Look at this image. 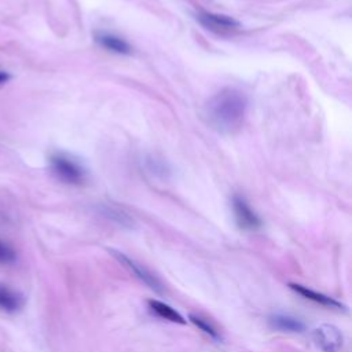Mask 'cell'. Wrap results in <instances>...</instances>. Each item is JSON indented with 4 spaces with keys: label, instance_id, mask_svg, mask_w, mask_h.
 I'll return each mask as SVG.
<instances>
[{
    "label": "cell",
    "instance_id": "6",
    "mask_svg": "<svg viewBox=\"0 0 352 352\" xmlns=\"http://www.w3.org/2000/svg\"><path fill=\"white\" fill-rule=\"evenodd\" d=\"M111 253L121 261V264H124L125 267H128L138 278H140L147 286H150L153 290H157V292H161V285L160 282L155 279L154 275H151L144 267H142L140 264H138L136 261H133L132 258H129L128 256H125L124 253L121 252H116V250H111Z\"/></svg>",
    "mask_w": 352,
    "mask_h": 352
},
{
    "label": "cell",
    "instance_id": "9",
    "mask_svg": "<svg viewBox=\"0 0 352 352\" xmlns=\"http://www.w3.org/2000/svg\"><path fill=\"white\" fill-rule=\"evenodd\" d=\"M148 308L154 315H157L161 319H165V320H169L173 323H182V324L186 323V319L176 309H173L172 307H169L168 304H165L162 301L148 300Z\"/></svg>",
    "mask_w": 352,
    "mask_h": 352
},
{
    "label": "cell",
    "instance_id": "4",
    "mask_svg": "<svg viewBox=\"0 0 352 352\" xmlns=\"http://www.w3.org/2000/svg\"><path fill=\"white\" fill-rule=\"evenodd\" d=\"M197 21L208 30L216 32V33H228L232 30H236L241 28V23L224 14H216V12H208V11H201L197 14Z\"/></svg>",
    "mask_w": 352,
    "mask_h": 352
},
{
    "label": "cell",
    "instance_id": "2",
    "mask_svg": "<svg viewBox=\"0 0 352 352\" xmlns=\"http://www.w3.org/2000/svg\"><path fill=\"white\" fill-rule=\"evenodd\" d=\"M51 169L55 176L67 184H82L85 182L84 168L65 154L51 157Z\"/></svg>",
    "mask_w": 352,
    "mask_h": 352
},
{
    "label": "cell",
    "instance_id": "8",
    "mask_svg": "<svg viewBox=\"0 0 352 352\" xmlns=\"http://www.w3.org/2000/svg\"><path fill=\"white\" fill-rule=\"evenodd\" d=\"M95 40L106 50L116 52V54H121V55H128L131 54L132 48L131 45L121 37L114 36V34H109V33H99L98 36H95Z\"/></svg>",
    "mask_w": 352,
    "mask_h": 352
},
{
    "label": "cell",
    "instance_id": "10",
    "mask_svg": "<svg viewBox=\"0 0 352 352\" xmlns=\"http://www.w3.org/2000/svg\"><path fill=\"white\" fill-rule=\"evenodd\" d=\"M22 305V297L6 285H0V309L12 312Z\"/></svg>",
    "mask_w": 352,
    "mask_h": 352
},
{
    "label": "cell",
    "instance_id": "11",
    "mask_svg": "<svg viewBox=\"0 0 352 352\" xmlns=\"http://www.w3.org/2000/svg\"><path fill=\"white\" fill-rule=\"evenodd\" d=\"M270 323L272 327L282 331H301L304 329V324L298 319L280 314L271 316Z\"/></svg>",
    "mask_w": 352,
    "mask_h": 352
},
{
    "label": "cell",
    "instance_id": "3",
    "mask_svg": "<svg viewBox=\"0 0 352 352\" xmlns=\"http://www.w3.org/2000/svg\"><path fill=\"white\" fill-rule=\"evenodd\" d=\"M312 340L323 352H338L344 344L341 330L334 324H320L312 331Z\"/></svg>",
    "mask_w": 352,
    "mask_h": 352
},
{
    "label": "cell",
    "instance_id": "14",
    "mask_svg": "<svg viewBox=\"0 0 352 352\" xmlns=\"http://www.w3.org/2000/svg\"><path fill=\"white\" fill-rule=\"evenodd\" d=\"M8 78H10V74L6 73V72H3V70H0V84L6 82Z\"/></svg>",
    "mask_w": 352,
    "mask_h": 352
},
{
    "label": "cell",
    "instance_id": "5",
    "mask_svg": "<svg viewBox=\"0 0 352 352\" xmlns=\"http://www.w3.org/2000/svg\"><path fill=\"white\" fill-rule=\"evenodd\" d=\"M232 210H234V216H235V220H236L239 228L253 231L260 227L261 221H260L258 216L253 212V209L248 205V202L242 197L234 195Z\"/></svg>",
    "mask_w": 352,
    "mask_h": 352
},
{
    "label": "cell",
    "instance_id": "7",
    "mask_svg": "<svg viewBox=\"0 0 352 352\" xmlns=\"http://www.w3.org/2000/svg\"><path fill=\"white\" fill-rule=\"evenodd\" d=\"M289 286H290V289H293L296 293L301 294L302 297H305V298H308V300H311V301H315V302L322 304V305L329 307V308H337V309H342V308H344V305H342L340 301H337V300H334V298H331V297H329V296H326V294L314 292V290L308 289L307 286L297 285V283H290Z\"/></svg>",
    "mask_w": 352,
    "mask_h": 352
},
{
    "label": "cell",
    "instance_id": "12",
    "mask_svg": "<svg viewBox=\"0 0 352 352\" xmlns=\"http://www.w3.org/2000/svg\"><path fill=\"white\" fill-rule=\"evenodd\" d=\"M188 318H190V320H191L198 329H201L202 331H205L206 334H209V336L213 337V338H219V334H217L216 329H214L209 322H206L205 319H202L201 316L194 315V314H191Z\"/></svg>",
    "mask_w": 352,
    "mask_h": 352
},
{
    "label": "cell",
    "instance_id": "1",
    "mask_svg": "<svg viewBox=\"0 0 352 352\" xmlns=\"http://www.w3.org/2000/svg\"><path fill=\"white\" fill-rule=\"evenodd\" d=\"M246 110V95L238 88L226 87L209 98L204 107V117L212 129L230 135L241 129Z\"/></svg>",
    "mask_w": 352,
    "mask_h": 352
},
{
    "label": "cell",
    "instance_id": "13",
    "mask_svg": "<svg viewBox=\"0 0 352 352\" xmlns=\"http://www.w3.org/2000/svg\"><path fill=\"white\" fill-rule=\"evenodd\" d=\"M15 260V252L0 241V263H11Z\"/></svg>",
    "mask_w": 352,
    "mask_h": 352
}]
</instances>
